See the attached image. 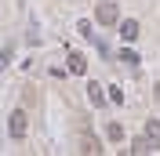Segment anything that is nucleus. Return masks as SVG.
<instances>
[{"label":"nucleus","instance_id":"obj_1","mask_svg":"<svg viewBox=\"0 0 160 156\" xmlns=\"http://www.w3.org/2000/svg\"><path fill=\"white\" fill-rule=\"evenodd\" d=\"M26 131H29V116H26V109H15L8 116V134L11 138H26Z\"/></svg>","mask_w":160,"mask_h":156},{"label":"nucleus","instance_id":"obj_2","mask_svg":"<svg viewBox=\"0 0 160 156\" xmlns=\"http://www.w3.org/2000/svg\"><path fill=\"white\" fill-rule=\"evenodd\" d=\"M95 18H98V26H117L120 11H117V4H109V0H102L98 7H95Z\"/></svg>","mask_w":160,"mask_h":156},{"label":"nucleus","instance_id":"obj_3","mask_svg":"<svg viewBox=\"0 0 160 156\" xmlns=\"http://www.w3.org/2000/svg\"><path fill=\"white\" fill-rule=\"evenodd\" d=\"M153 149H157V145H153L149 138L142 134V138H135V142H131V149H128V153H135V156H146V153H153Z\"/></svg>","mask_w":160,"mask_h":156},{"label":"nucleus","instance_id":"obj_4","mask_svg":"<svg viewBox=\"0 0 160 156\" xmlns=\"http://www.w3.org/2000/svg\"><path fill=\"white\" fill-rule=\"evenodd\" d=\"M102 91H106V87H98L95 80H91V84H88V102H91V105H95V109H98V105H106V95H102Z\"/></svg>","mask_w":160,"mask_h":156},{"label":"nucleus","instance_id":"obj_5","mask_svg":"<svg viewBox=\"0 0 160 156\" xmlns=\"http://www.w3.org/2000/svg\"><path fill=\"white\" fill-rule=\"evenodd\" d=\"M69 73H77V76H84V73H88V58L73 51V55H69Z\"/></svg>","mask_w":160,"mask_h":156},{"label":"nucleus","instance_id":"obj_6","mask_svg":"<svg viewBox=\"0 0 160 156\" xmlns=\"http://www.w3.org/2000/svg\"><path fill=\"white\" fill-rule=\"evenodd\" d=\"M120 37H124V40H138V22H135V18H124V26H120Z\"/></svg>","mask_w":160,"mask_h":156},{"label":"nucleus","instance_id":"obj_7","mask_svg":"<svg viewBox=\"0 0 160 156\" xmlns=\"http://www.w3.org/2000/svg\"><path fill=\"white\" fill-rule=\"evenodd\" d=\"M80 153H102L98 138H91V134H80Z\"/></svg>","mask_w":160,"mask_h":156},{"label":"nucleus","instance_id":"obj_8","mask_svg":"<svg viewBox=\"0 0 160 156\" xmlns=\"http://www.w3.org/2000/svg\"><path fill=\"white\" fill-rule=\"evenodd\" d=\"M146 138L160 149V120H149V124H146Z\"/></svg>","mask_w":160,"mask_h":156},{"label":"nucleus","instance_id":"obj_9","mask_svg":"<svg viewBox=\"0 0 160 156\" xmlns=\"http://www.w3.org/2000/svg\"><path fill=\"white\" fill-rule=\"evenodd\" d=\"M106 138H109V142H120V138H124V127H120V124H109V127H106Z\"/></svg>","mask_w":160,"mask_h":156},{"label":"nucleus","instance_id":"obj_10","mask_svg":"<svg viewBox=\"0 0 160 156\" xmlns=\"http://www.w3.org/2000/svg\"><path fill=\"white\" fill-rule=\"evenodd\" d=\"M120 62H128V66H138V55H135V51H120Z\"/></svg>","mask_w":160,"mask_h":156},{"label":"nucleus","instance_id":"obj_11","mask_svg":"<svg viewBox=\"0 0 160 156\" xmlns=\"http://www.w3.org/2000/svg\"><path fill=\"white\" fill-rule=\"evenodd\" d=\"M77 33H80V37H88V40L95 37V33H91V22H88V18H84V22H80V26H77Z\"/></svg>","mask_w":160,"mask_h":156},{"label":"nucleus","instance_id":"obj_12","mask_svg":"<svg viewBox=\"0 0 160 156\" xmlns=\"http://www.w3.org/2000/svg\"><path fill=\"white\" fill-rule=\"evenodd\" d=\"M109 102H124V91H120V87H109Z\"/></svg>","mask_w":160,"mask_h":156},{"label":"nucleus","instance_id":"obj_13","mask_svg":"<svg viewBox=\"0 0 160 156\" xmlns=\"http://www.w3.org/2000/svg\"><path fill=\"white\" fill-rule=\"evenodd\" d=\"M153 91H157V102H160V84H157V87H153Z\"/></svg>","mask_w":160,"mask_h":156}]
</instances>
